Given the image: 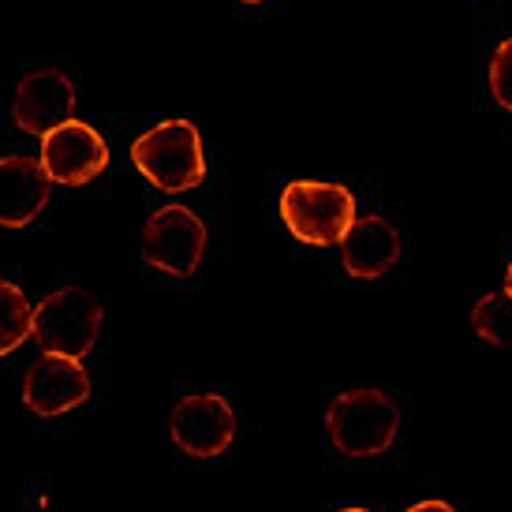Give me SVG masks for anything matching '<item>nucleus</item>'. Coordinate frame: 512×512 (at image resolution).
Masks as SVG:
<instances>
[{
  "label": "nucleus",
  "mask_w": 512,
  "mask_h": 512,
  "mask_svg": "<svg viewBox=\"0 0 512 512\" xmlns=\"http://www.w3.org/2000/svg\"><path fill=\"white\" fill-rule=\"evenodd\" d=\"M169 430L176 449L199 460H214L236 438V412L221 393H195L172 408Z\"/></svg>",
  "instance_id": "423d86ee"
},
{
  "label": "nucleus",
  "mask_w": 512,
  "mask_h": 512,
  "mask_svg": "<svg viewBox=\"0 0 512 512\" xmlns=\"http://www.w3.org/2000/svg\"><path fill=\"white\" fill-rule=\"evenodd\" d=\"M505 292L512 296V266H509V273H505Z\"/></svg>",
  "instance_id": "dca6fc26"
},
{
  "label": "nucleus",
  "mask_w": 512,
  "mask_h": 512,
  "mask_svg": "<svg viewBox=\"0 0 512 512\" xmlns=\"http://www.w3.org/2000/svg\"><path fill=\"white\" fill-rule=\"evenodd\" d=\"M408 512H456V509L445 505V501H423V505H412Z\"/></svg>",
  "instance_id": "2eb2a0df"
},
{
  "label": "nucleus",
  "mask_w": 512,
  "mask_h": 512,
  "mask_svg": "<svg viewBox=\"0 0 512 512\" xmlns=\"http://www.w3.org/2000/svg\"><path fill=\"white\" fill-rule=\"evenodd\" d=\"M75 113V86L64 72H30L23 83L15 86L12 98V116L15 124L30 135H49L60 124H68Z\"/></svg>",
  "instance_id": "1a4fd4ad"
},
{
  "label": "nucleus",
  "mask_w": 512,
  "mask_h": 512,
  "mask_svg": "<svg viewBox=\"0 0 512 512\" xmlns=\"http://www.w3.org/2000/svg\"><path fill=\"white\" fill-rule=\"evenodd\" d=\"M281 217L296 240L311 247H341L344 232L356 221V199L341 184L296 180L281 191Z\"/></svg>",
  "instance_id": "7ed1b4c3"
},
{
  "label": "nucleus",
  "mask_w": 512,
  "mask_h": 512,
  "mask_svg": "<svg viewBox=\"0 0 512 512\" xmlns=\"http://www.w3.org/2000/svg\"><path fill=\"white\" fill-rule=\"evenodd\" d=\"M490 90H494V101L501 109L512 113V38H505L490 60Z\"/></svg>",
  "instance_id": "4468645a"
},
{
  "label": "nucleus",
  "mask_w": 512,
  "mask_h": 512,
  "mask_svg": "<svg viewBox=\"0 0 512 512\" xmlns=\"http://www.w3.org/2000/svg\"><path fill=\"white\" fill-rule=\"evenodd\" d=\"M471 329L483 337L486 344L512 348V296L509 292H490L475 303L471 311Z\"/></svg>",
  "instance_id": "ddd939ff"
},
{
  "label": "nucleus",
  "mask_w": 512,
  "mask_h": 512,
  "mask_svg": "<svg viewBox=\"0 0 512 512\" xmlns=\"http://www.w3.org/2000/svg\"><path fill=\"white\" fill-rule=\"evenodd\" d=\"M101 303L83 288H57L34 307V341L49 356L83 359L101 333Z\"/></svg>",
  "instance_id": "20e7f679"
},
{
  "label": "nucleus",
  "mask_w": 512,
  "mask_h": 512,
  "mask_svg": "<svg viewBox=\"0 0 512 512\" xmlns=\"http://www.w3.org/2000/svg\"><path fill=\"white\" fill-rule=\"evenodd\" d=\"M53 180L34 157H0V228H23L49 206Z\"/></svg>",
  "instance_id": "9d476101"
},
{
  "label": "nucleus",
  "mask_w": 512,
  "mask_h": 512,
  "mask_svg": "<svg viewBox=\"0 0 512 512\" xmlns=\"http://www.w3.org/2000/svg\"><path fill=\"white\" fill-rule=\"evenodd\" d=\"M131 161L157 191H191L206 180V157H202L199 128L191 120H165L154 131L131 143Z\"/></svg>",
  "instance_id": "f257e3e1"
},
{
  "label": "nucleus",
  "mask_w": 512,
  "mask_h": 512,
  "mask_svg": "<svg viewBox=\"0 0 512 512\" xmlns=\"http://www.w3.org/2000/svg\"><path fill=\"white\" fill-rule=\"evenodd\" d=\"M30 333H34V307L12 281L0 277V359L12 356Z\"/></svg>",
  "instance_id": "f8f14e48"
},
{
  "label": "nucleus",
  "mask_w": 512,
  "mask_h": 512,
  "mask_svg": "<svg viewBox=\"0 0 512 512\" xmlns=\"http://www.w3.org/2000/svg\"><path fill=\"white\" fill-rule=\"evenodd\" d=\"M206 255V225L187 206H165L146 221L143 258L154 270L191 277Z\"/></svg>",
  "instance_id": "39448f33"
},
{
  "label": "nucleus",
  "mask_w": 512,
  "mask_h": 512,
  "mask_svg": "<svg viewBox=\"0 0 512 512\" xmlns=\"http://www.w3.org/2000/svg\"><path fill=\"white\" fill-rule=\"evenodd\" d=\"M109 165V146L83 120H68L42 139V169L53 184L83 187Z\"/></svg>",
  "instance_id": "0eeeda50"
},
{
  "label": "nucleus",
  "mask_w": 512,
  "mask_h": 512,
  "mask_svg": "<svg viewBox=\"0 0 512 512\" xmlns=\"http://www.w3.org/2000/svg\"><path fill=\"white\" fill-rule=\"evenodd\" d=\"M344 270L359 281H374L400 262V232L385 217H356L341 240Z\"/></svg>",
  "instance_id": "9b49d317"
},
{
  "label": "nucleus",
  "mask_w": 512,
  "mask_h": 512,
  "mask_svg": "<svg viewBox=\"0 0 512 512\" xmlns=\"http://www.w3.org/2000/svg\"><path fill=\"white\" fill-rule=\"evenodd\" d=\"M90 397V374L79 359L68 356H49L34 359V367L27 370V382H23V400L34 415L53 419L79 408Z\"/></svg>",
  "instance_id": "6e6552de"
},
{
  "label": "nucleus",
  "mask_w": 512,
  "mask_h": 512,
  "mask_svg": "<svg viewBox=\"0 0 512 512\" xmlns=\"http://www.w3.org/2000/svg\"><path fill=\"white\" fill-rule=\"evenodd\" d=\"M326 430L344 456H378L397 441L400 412L382 389H348L329 404Z\"/></svg>",
  "instance_id": "f03ea898"
},
{
  "label": "nucleus",
  "mask_w": 512,
  "mask_h": 512,
  "mask_svg": "<svg viewBox=\"0 0 512 512\" xmlns=\"http://www.w3.org/2000/svg\"><path fill=\"white\" fill-rule=\"evenodd\" d=\"M341 512H367V509H341Z\"/></svg>",
  "instance_id": "f3484780"
}]
</instances>
